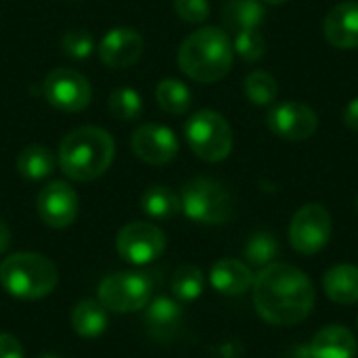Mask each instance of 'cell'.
<instances>
[{"mask_svg": "<svg viewBox=\"0 0 358 358\" xmlns=\"http://www.w3.org/2000/svg\"><path fill=\"white\" fill-rule=\"evenodd\" d=\"M254 306L260 319L277 327L302 323L315 306V287L298 266L273 262L254 277Z\"/></svg>", "mask_w": 358, "mask_h": 358, "instance_id": "obj_1", "label": "cell"}, {"mask_svg": "<svg viewBox=\"0 0 358 358\" xmlns=\"http://www.w3.org/2000/svg\"><path fill=\"white\" fill-rule=\"evenodd\" d=\"M115 155V143L103 128L84 126L71 130L59 147V166L65 176L88 182L107 172Z\"/></svg>", "mask_w": 358, "mask_h": 358, "instance_id": "obj_2", "label": "cell"}, {"mask_svg": "<svg viewBox=\"0 0 358 358\" xmlns=\"http://www.w3.org/2000/svg\"><path fill=\"white\" fill-rule=\"evenodd\" d=\"M233 52V42L224 29L201 27L180 44L178 67L195 82H218L231 71Z\"/></svg>", "mask_w": 358, "mask_h": 358, "instance_id": "obj_3", "label": "cell"}, {"mask_svg": "<svg viewBox=\"0 0 358 358\" xmlns=\"http://www.w3.org/2000/svg\"><path fill=\"white\" fill-rule=\"evenodd\" d=\"M59 281L57 266L42 254L19 252L0 264V285L19 300L46 298Z\"/></svg>", "mask_w": 358, "mask_h": 358, "instance_id": "obj_4", "label": "cell"}, {"mask_svg": "<svg viewBox=\"0 0 358 358\" xmlns=\"http://www.w3.org/2000/svg\"><path fill=\"white\" fill-rule=\"evenodd\" d=\"M180 210L201 224H222L233 216L231 193L208 176L191 178L180 191Z\"/></svg>", "mask_w": 358, "mask_h": 358, "instance_id": "obj_5", "label": "cell"}, {"mask_svg": "<svg viewBox=\"0 0 358 358\" xmlns=\"http://www.w3.org/2000/svg\"><path fill=\"white\" fill-rule=\"evenodd\" d=\"M189 147L203 162H222L233 149V130L229 122L212 109L193 113L185 126Z\"/></svg>", "mask_w": 358, "mask_h": 358, "instance_id": "obj_6", "label": "cell"}, {"mask_svg": "<svg viewBox=\"0 0 358 358\" xmlns=\"http://www.w3.org/2000/svg\"><path fill=\"white\" fill-rule=\"evenodd\" d=\"M153 283L143 273H113L99 285V302L120 315L147 308L151 302Z\"/></svg>", "mask_w": 358, "mask_h": 358, "instance_id": "obj_7", "label": "cell"}, {"mask_svg": "<svg viewBox=\"0 0 358 358\" xmlns=\"http://www.w3.org/2000/svg\"><path fill=\"white\" fill-rule=\"evenodd\" d=\"M331 237V214L321 203L300 208L289 224V243L296 252L310 256L321 252Z\"/></svg>", "mask_w": 358, "mask_h": 358, "instance_id": "obj_8", "label": "cell"}, {"mask_svg": "<svg viewBox=\"0 0 358 358\" xmlns=\"http://www.w3.org/2000/svg\"><path fill=\"white\" fill-rule=\"evenodd\" d=\"M115 248L122 260L134 266H143L164 254L166 235L151 222H130L117 233Z\"/></svg>", "mask_w": 358, "mask_h": 358, "instance_id": "obj_9", "label": "cell"}, {"mask_svg": "<svg viewBox=\"0 0 358 358\" xmlns=\"http://www.w3.org/2000/svg\"><path fill=\"white\" fill-rule=\"evenodd\" d=\"M42 88H44L46 101L52 107L67 111V113L82 111L84 107H88L90 96H92L88 80L82 73H78L73 69H65V67L52 69L44 78Z\"/></svg>", "mask_w": 358, "mask_h": 358, "instance_id": "obj_10", "label": "cell"}, {"mask_svg": "<svg viewBox=\"0 0 358 358\" xmlns=\"http://www.w3.org/2000/svg\"><path fill=\"white\" fill-rule=\"evenodd\" d=\"M268 130L285 141H306L319 128V117L315 109L300 101H283L271 107L266 115Z\"/></svg>", "mask_w": 358, "mask_h": 358, "instance_id": "obj_11", "label": "cell"}, {"mask_svg": "<svg viewBox=\"0 0 358 358\" xmlns=\"http://www.w3.org/2000/svg\"><path fill=\"white\" fill-rule=\"evenodd\" d=\"M36 208L44 224H48L50 229H67L78 218L80 201L76 191L67 182L52 180L38 193Z\"/></svg>", "mask_w": 358, "mask_h": 358, "instance_id": "obj_12", "label": "cell"}, {"mask_svg": "<svg viewBox=\"0 0 358 358\" xmlns=\"http://www.w3.org/2000/svg\"><path fill=\"white\" fill-rule=\"evenodd\" d=\"M130 147L141 162L151 164V166H164L176 157L178 138L168 126L145 124L134 130Z\"/></svg>", "mask_w": 358, "mask_h": 358, "instance_id": "obj_13", "label": "cell"}, {"mask_svg": "<svg viewBox=\"0 0 358 358\" xmlns=\"http://www.w3.org/2000/svg\"><path fill=\"white\" fill-rule=\"evenodd\" d=\"M143 55V38L132 27L109 29L99 46V57L109 69H126Z\"/></svg>", "mask_w": 358, "mask_h": 358, "instance_id": "obj_14", "label": "cell"}, {"mask_svg": "<svg viewBox=\"0 0 358 358\" xmlns=\"http://www.w3.org/2000/svg\"><path fill=\"white\" fill-rule=\"evenodd\" d=\"M323 34L336 48H357L358 46V2L346 0L336 4L323 23Z\"/></svg>", "mask_w": 358, "mask_h": 358, "instance_id": "obj_15", "label": "cell"}, {"mask_svg": "<svg viewBox=\"0 0 358 358\" xmlns=\"http://www.w3.org/2000/svg\"><path fill=\"white\" fill-rule=\"evenodd\" d=\"M254 277L256 275L252 273V268L235 258H222L210 271V283L222 296L245 294L254 285Z\"/></svg>", "mask_w": 358, "mask_h": 358, "instance_id": "obj_16", "label": "cell"}, {"mask_svg": "<svg viewBox=\"0 0 358 358\" xmlns=\"http://www.w3.org/2000/svg\"><path fill=\"white\" fill-rule=\"evenodd\" d=\"M358 342L344 325H327L310 342V358H357Z\"/></svg>", "mask_w": 358, "mask_h": 358, "instance_id": "obj_17", "label": "cell"}, {"mask_svg": "<svg viewBox=\"0 0 358 358\" xmlns=\"http://www.w3.org/2000/svg\"><path fill=\"white\" fill-rule=\"evenodd\" d=\"M145 325L157 340H172L182 325V310L170 298H155L147 304Z\"/></svg>", "mask_w": 358, "mask_h": 358, "instance_id": "obj_18", "label": "cell"}, {"mask_svg": "<svg viewBox=\"0 0 358 358\" xmlns=\"http://www.w3.org/2000/svg\"><path fill=\"white\" fill-rule=\"evenodd\" d=\"M323 289L336 304L352 306L358 302V266L338 264L323 277Z\"/></svg>", "mask_w": 358, "mask_h": 358, "instance_id": "obj_19", "label": "cell"}, {"mask_svg": "<svg viewBox=\"0 0 358 358\" xmlns=\"http://www.w3.org/2000/svg\"><path fill=\"white\" fill-rule=\"evenodd\" d=\"M57 159L44 145H29L17 157V172L25 180H44L52 174Z\"/></svg>", "mask_w": 358, "mask_h": 358, "instance_id": "obj_20", "label": "cell"}, {"mask_svg": "<svg viewBox=\"0 0 358 358\" xmlns=\"http://www.w3.org/2000/svg\"><path fill=\"white\" fill-rule=\"evenodd\" d=\"M266 17L262 0H229L222 6V19L227 27L241 31V29H256Z\"/></svg>", "mask_w": 358, "mask_h": 358, "instance_id": "obj_21", "label": "cell"}, {"mask_svg": "<svg viewBox=\"0 0 358 358\" xmlns=\"http://www.w3.org/2000/svg\"><path fill=\"white\" fill-rule=\"evenodd\" d=\"M107 308L101 302L84 300L71 313V327L82 338H99L107 329Z\"/></svg>", "mask_w": 358, "mask_h": 358, "instance_id": "obj_22", "label": "cell"}, {"mask_svg": "<svg viewBox=\"0 0 358 358\" xmlns=\"http://www.w3.org/2000/svg\"><path fill=\"white\" fill-rule=\"evenodd\" d=\"M141 206L147 216L155 220H170L180 212V195H176L170 187L155 185L143 193Z\"/></svg>", "mask_w": 358, "mask_h": 358, "instance_id": "obj_23", "label": "cell"}, {"mask_svg": "<svg viewBox=\"0 0 358 358\" xmlns=\"http://www.w3.org/2000/svg\"><path fill=\"white\" fill-rule=\"evenodd\" d=\"M157 105L172 115H182L191 107V90L176 78L162 80L155 88Z\"/></svg>", "mask_w": 358, "mask_h": 358, "instance_id": "obj_24", "label": "cell"}, {"mask_svg": "<svg viewBox=\"0 0 358 358\" xmlns=\"http://www.w3.org/2000/svg\"><path fill=\"white\" fill-rule=\"evenodd\" d=\"M243 90H245V96H248L254 105H260V107L273 105L275 99H277V94H279L277 80H275L268 71H262V69H256V71H252V73L245 78Z\"/></svg>", "mask_w": 358, "mask_h": 358, "instance_id": "obj_25", "label": "cell"}, {"mask_svg": "<svg viewBox=\"0 0 358 358\" xmlns=\"http://www.w3.org/2000/svg\"><path fill=\"white\" fill-rule=\"evenodd\" d=\"M203 273L197 266H180L172 277V294L180 302H193L203 294Z\"/></svg>", "mask_w": 358, "mask_h": 358, "instance_id": "obj_26", "label": "cell"}, {"mask_svg": "<svg viewBox=\"0 0 358 358\" xmlns=\"http://www.w3.org/2000/svg\"><path fill=\"white\" fill-rule=\"evenodd\" d=\"M109 111L115 120H122V122L138 120L143 113V99L132 88H126V86L115 88L109 94Z\"/></svg>", "mask_w": 358, "mask_h": 358, "instance_id": "obj_27", "label": "cell"}, {"mask_svg": "<svg viewBox=\"0 0 358 358\" xmlns=\"http://www.w3.org/2000/svg\"><path fill=\"white\" fill-rule=\"evenodd\" d=\"M243 254H245V260H248L252 266L264 268V266L273 264L275 258L279 256V241H277L271 233H266V231L256 233V235L248 241Z\"/></svg>", "mask_w": 358, "mask_h": 358, "instance_id": "obj_28", "label": "cell"}, {"mask_svg": "<svg viewBox=\"0 0 358 358\" xmlns=\"http://www.w3.org/2000/svg\"><path fill=\"white\" fill-rule=\"evenodd\" d=\"M233 50L243 59V61H260L266 52V42L262 38V34H258V29H241L235 36L233 42Z\"/></svg>", "mask_w": 358, "mask_h": 358, "instance_id": "obj_29", "label": "cell"}, {"mask_svg": "<svg viewBox=\"0 0 358 358\" xmlns=\"http://www.w3.org/2000/svg\"><path fill=\"white\" fill-rule=\"evenodd\" d=\"M63 52L71 59H86L94 50V40L86 29H71L61 40Z\"/></svg>", "mask_w": 358, "mask_h": 358, "instance_id": "obj_30", "label": "cell"}, {"mask_svg": "<svg viewBox=\"0 0 358 358\" xmlns=\"http://www.w3.org/2000/svg\"><path fill=\"white\" fill-rule=\"evenodd\" d=\"M174 10L187 23H203L210 17L208 0H174Z\"/></svg>", "mask_w": 358, "mask_h": 358, "instance_id": "obj_31", "label": "cell"}, {"mask_svg": "<svg viewBox=\"0 0 358 358\" xmlns=\"http://www.w3.org/2000/svg\"><path fill=\"white\" fill-rule=\"evenodd\" d=\"M0 358H23V348L17 338L0 334Z\"/></svg>", "mask_w": 358, "mask_h": 358, "instance_id": "obj_32", "label": "cell"}, {"mask_svg": "<svg viewBox=\"0 0 358 358\" xmlns=\"http://www.w3.org/2000/svg\"><path fill=\"white\" fill-rule=\"evenodd\" d=\"M344 124L350 128V130H357L358 132V99H352L346 109H344Z\"/></svg>", "mask_w": 358, "mask_h": 358, "instance_id": "obj_33", "label": "cell"}, {"mask_svg": "<svg viewBox=\"0 0 358 358\" xmlns=\"http://www.w3.org/2000/svg\"><path fill=\"white\" fill-rule=\"evenodd\" d=\"M8 248H10V231H8V227L0 220V254L6 252Z\"/></svg>", "mask_w": 358, "mask_h": 358, "instance_id": "obj_34", "label": "cell"}, {"mask_svg": "<svg viewBox=\"0 0 358 358\" xmlns=\"http://www.w3.org/2000/svg\"><path fill=\"white\" fill-rule=\"evenodd\" d=\"M264 4H283V2H287V0H262Z\"/></svg>", "mask_w": 358, "mask_h": 358, "instance_id": "obj_35", "label": "cell"}, {"mask_svg": "<svg viewBox=\"0 0 358 358\" xmlns=\"http://www.w3.org/2000/svg\"><path fill=\"white\" fill-rule=\"evenodd\" d=\"M42 358H59V357H52V355H46V357H42Z\"/></svg>", "mask_w": 358, "mask_h": 358, "instance_id": "obj_36", "label": "cell"}, {"mask_svg": "<svg viewBox=\"0 0 358 358\" xmlns=\"http://www.w3.org/2000/svg\"><path fill=\"white\" fill-rule=\"evenodd\" d=\"M357 325H358V319H357Z\"/></svg>", "mask_w": 358, "mask_h": 358, "instance_id": "obj_37", "label": "cell"}]
</instances>
